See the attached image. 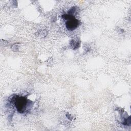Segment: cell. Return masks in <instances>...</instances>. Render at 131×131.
Here are the masks:
<instances>
[{
  "mask_svg": "<svg viewBox=\"0 0 131 131\" xmlns=\"http://www.w3.org/2000/svg\"><path fill=\"white\" fill-rule=\"evenodd\" d=\"M15 106L18 112L23 113L27 107V99L24 97H18L15 98Z\"/></svg>",
  "mask_w": 131,
  "mask_h": 131,
  "instance_id": "cell-1",
  "label": "cell"
},
{
  "mask_svg": "<svg viewBox=\"0 0 131 131\" xmlns=\"http://www.w3.org/2000/svg\"><path fill=\"white\" fill-rule=\"evenodd\" d=\"M65 18L68 20L66 23V27L67 29L70 30H73L77 27L79 24L78 20L76 19L74 17L69 15H66Z\"/></svg>",
  "mask_w": 131,
  "mask_h": 131,
  "instance_id": "cell-2",
  "label": "cell"
}]
</instances>
